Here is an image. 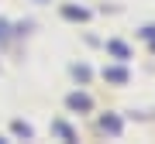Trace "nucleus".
Returning <instances> with one entry per match:
<instances>
[{"instance_id":"nucleus-8","label":"nucleus","mask_w":155,"mask_h":144,"mask_svg":"<svg viewBox=\"0 0 155 144\" xmlns=\"http://www.w3.org/2000/svg\"><path fill=\"white\" fill-rule=\"evenodd\" d=\"M72 72H76V79H83V83H86V79H90V69H86V65H76V69H72Z\"/></svg>"},{"instance_id":"nucleus-7","label":"nucleus","mask_w":155,"mask_h":144,"mask_svg":"<svg viewBox=\"0 0 155 144\" xmlns=\"http://www.w3.org/2000/svg\"><path fill=\"white\" fill-rule=\"evenodd\" d=\"M14 134H24V137H31V127H28V124H21V120H17V124H14Z\"/></svg>"},{"instance_id":"nucleus-9","label":"nucleus","mask_w":155,"mask_h":144,"mask_svg":"<svg viewBox=\"0 0 155 144\" xmlns=\"http://www.w3.org/2000/svg\"><path fill=\"white\" fill-rule=\"evenodd\" d=\"M38 4H48V0H38Z\"/></svg>"},{"instance_id":"nucleus-4","label":"nucleus","mask_w":155,"mask_h":144,"mask_svg":"<svg viewBox=\"0 0 155 144\" xmlns=\"http://www.w3.org/2000/svg\"><path fill=\"white\" fill-rule=\"evenodd\" d=\"M107 52H110V55H117L121 62H127V55H131V52H127V45L124 41H107Z\"/></svg>"},{"instance_id":"nucleus-3","label":"nucleus","mask_w":155,"mask_h":144,"mask_svg":"<svg viewBox=\"0 0 155 144\" xmlns=\"http://www.w3.org/2000/svg\"><path fill=\"white\" fill-rule=\"evenodd\" d=\"M100 127H104L107 134H110V137H117V134L124 130V124H121V117H114V113H107L104 120H100Z\"/></svg>"},{"instance_id":"nucleus-2","label":"nucleus","mask_w":155,"mask_h":144,"mask_svg":"<svg viewBox=\"0 0 155 144\" xmlns=\"http://www.w3.org/2000/svg\"><path fill=\"white\" fill-rule=\"evenodd\" d=\"M104 79H107V83L124 86V83H127V69H124V65H110V69H104Z\"/></svg>"},{"instance_id":"nucleus-5","label":"nucleus","mask_w":155,"mask_h":144,"mask_svg":"<svg viewBox=\"0 0 155 144\" xmlns=\"http://www.w3.org/2000/svg\"><path fill=\"white\" fill-rule=\"evenodd\" d=\"M62 17H69V21H86V11H83V7H62Z\"/></svg>"},{"instance_id":"nucleus-1","label":"nucleus","mask_w":155,"mask_h":144,"mask_svg":"<svg viewBox=\"0 0 155 144\" xmlns=\"http://www.w3.org/2000/svg\"><path fill=\"white\" fill-rule=\"evenodd\" d=\"M69 110H93V100H90L86 93H69Z\"/></svg>"},{"instance_id":"nucleus-6","label":"nucleus","mask_w":155,"mask_h":144,"mask_svg":"<svg viewBox=\"0 0 155 144\" xmlns=\"http://www.w3.org/2000/svg\"><path fill=\"white\" fill-rule=\"evenodd\" d=\"M55 134H62V137H66V141H72V137H76V134H72V130L66 127V124H55Z\"/></svg>"}]
</instances>
